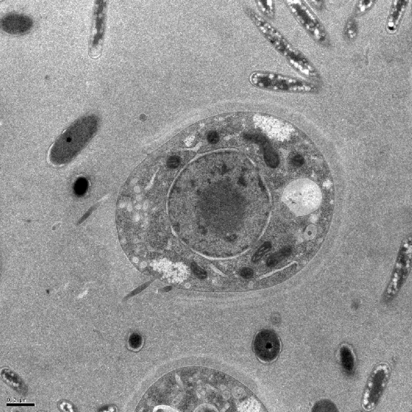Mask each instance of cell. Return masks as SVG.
I'll list each match as a JSON object with an SVG mask.
<instances>
[{"mask_svg": "<svg viewBox=\"0 0 412 412\" xmlns=\"http://www.w3.org/2000/svg\"><path fill=\"white\" fill-rule=\"evenodd\" d=\"M358 26L355 19L350 18L345 27V35L348 40H354L358 35Z\"/></svg>", "mask_w": 412, "mask_h": 412, "instance_id": "4fadbf2b", "label": "cell"}, {"mask_svg": "<svg viewBox=\"0 0 412 412\" xmlns=\"http://www.w3.org/2000/svg\"><path fill=\"white\" fill-rule=\"evenodd\" d=\"M285 2L290 12L296 21L316 42L325 44L328 36L319 19L305 2L287 0Z\"/></svg>", "mask_w": 412, "mask_h": 412, "instance_id": "277c9868", "label": "cell"}, {"mask_svg": "<svg viewBox=\"0 0 412 412\" xmlns=\"http://www.w3.org/2000/svg\"><path fill=\"white\" fill-rule=\"evenodd\" d=\"M257 7L261 13L269 19L274 20L276 17L275 3L272 0H257Z\"/></svg>", "mask_w": 412, "mask_h": 412, "instance_id": "8fae6325", "label": "cell"}, {"mask_svg": "<svg viewBox=\"0 0 412 412\" xmlns=\"http://www.w3.org/2000/svg\"><path fill=\"white\" fill-rule=\"evenodd\" d=\"M408 2L405 0H396L392 3L387 18L386 29L389 33H395L406 11Z\"/></svg>", "mask_w": 412, "mask_h": 412, "instance_id": "ba28073f", "label": "cell"}, {"mask_svg": "<svg viewBox=\"0 0 412 412\" xmlns=\"http://www.w3.org/2000/svg\"><path fill=\"white\" fill-rule=\"evenodd\" d=\"M99 123V119L94 115L83 116L73 123L52 145L51 162L57 165L70 162L92 139Z\"/></svg>", "mask_w": 412, "mask_h": 412, "instance_id": "6da1fadb", "label": "cell"}, {"mask_svg": "<svg viewBox=\"0 0 412 412\" xmlns=\"http://www.w3.org/2000/svg\"><path fill=\"white\" fill-rule=\"evenodd\" d=\"M312 411H336L338 409L336 406L333 405L330 401L323 400L319 401L314 406Z\"/></svg>", "mask_w": 412, "mask_h": 412, "instance_id": "5bb4252c", "label": "cell"}, {"mask_svg": "<svg viewBox=\"0 0 412 412\" xmlns=\"http://www.w3.org/2000/svg\"><path fill=\"white\" fill-rule=\"evenodd\" d=\"M253 349L258 358L264 362L275 360L280 354L281 342L277 333L270 329L260 331L253 342Z\"/></svg>", "mask_w": 412, "mask_h": 412, "instance_id": "8992f818", "label": "cell"}, {"mask_svg": "<svg viewBox=\"0 0 412 412\" xmlns=\"http://www.w3.org/2000/svg\"><path fill=\"white\" fill-rule=\"evenodd\" d=\"M375 2L374 1H371V0H369V1H360L358 3L357 7H356V13L358 15H361L365 13H366L369 9L374 5Z\"/></svg>", "mask_w": 412, "mask_h": 412, "instance_id": "2e32d148", "label": "cell"}, {"mask_svg": "<svg viewBox=\"0 0 412 412\" xmlns=\"http://www.w3.org/2000/svg\"><path fill=\"white\" fill-rule=\"evenodd\" d=\"M291 250L289 248H285L281 250L276 253H274L271 256L267 261V266L270 268H273L277 266V265L284 258L289 256Z\"/></svg>", "mask_w": 412, "mask_h": 412, "instance_id": "7c38bea8", "label": "cell"}, {"mask_svg": "<svg viewBox=\"0 0 412 412\" xmlns=\"http://www.w3.org/2000/svg\"><path fill=\"white\" fill-rule=\"evenodd\" d=\"M390 369L386 364L374 368L368 379L362 399V406L367 410L375 408L387 386Z\"/></svg>", "mask_w": 412, "mask_h": 412, "instance_id": "5b68a950", "label": "cell"}, {"mask_svg": "<svg viewBox=\"0 0 412 412\" xmlns=\"http://www.w3.org/2000/svg\"><path fill=\"white\" fill-rule=\"evenodd\" d=\"M245 12L265 38L294 69L309 79H318L315 67L276 28L250 8H246Z\"/></svg>", "mask_w": 412, "mask_h": 412, "instance_id": "7a4b0ae2", "label": "cell"}, {"mask_svg": "<svg viewBox=\"0 0 412 412\" xmlns=\"http://www.w3.org/2000/svg\"><path fill=\"white\" fill-rule=\"evenodd\" d=\"M142 336L137 333H133L128 340L129 346L133 349L140 348L142 345Z\"/></svg>", "mask_w": 412, "mask_h": 412, "instance_id": "e0dca14e", "label": "cell"}, {"mask_svg": "<svg viewBox=\"0 0 412 412\" xmlns=\"http://www.w3.org/2000/svg\"><path fill=\"white\" fill-rule=\"evenodd\" d=\"M296 269V265L293 264L285 269L274 273L272 276L260 280L255 284L253 288L255 289H263L278 285L292 276Z\"/></svg>", "mask_w": 412, "mask_h": 412, "instance_id": "9c48e42d", "label": "cell"}, {"mask_svg": "<svg viewBox=\"0 0 412 412\" xmlns=\"http://www.w3.org/2000/svg\"><path fill=\"white\" fill-rule=\"evenodd\" d=\"M192 268L195 275L200 279H204L207 277V273L199 267L197 264L193 263Z\"/></svg>", "mask_w": 412, "mask_h": 412, "instance_id": "ac0fdd59", "label": "cell"}, {"mask_svg": "<svg viewBox=\"0 0 412 412\" xmlns=\"http://www.w3.org/2000/svg\"><path fill=\"white\" fill-rule=\"evenodd\" d=\"M271 248L272 245L270 242L264 243L253 256L252 261L255 263L259 261L271 250Z\"/></svg>", "mask_w": 412, "mask_h": 412, "instance_id": "9a60e30c", "label": "cell"}, {"mask_svg": "<svg viewBox=\"0 0 412 412\" xmlns=\"http://www.w3.org/2000/svg\"><path fill=\"white\" fill-rule=\"evenodd\" d=\"M86 185L85 181H78L76 184V192L79 193H83L86 189Z\"/></svg>", "mask_w": 412, "mask_h": 412, "instance_id": "ffe728a7", "label": "cell"}, {"mask_svg": "<svg viewBox=\"0 0 412 412\" xmlns=\"http://www.w3.org/2000/svg\"><path fill=\"white\" fill-rule=\"evenodd\" d=\"M253 271L249 268H245L240 271V276L245 279H250L253 276Z\"/></svg>", "mask_w": 412, "mask_h": 412, "instance_id": "d6986e66", "label": "cell"}, {"mask_svg": "<svg viewBox=\"0 0 412 412\" xmlns=\"http://www.w3.org/2000/svg\"><path fill=\"white\" fill-rule=\"evenodd\" d=\"M3 30L11 34H23L31 30L32 19L27 15L15 13L6 15L2 20Z\"/></svg>", "mask_w": 412, "mask_h": 412, "instance_id": "52a82bcc", "label": "cell"}, {"mask_svg": "<svg viewBox=\"0 0 412 412\" xmlns=\"http://www.w3.org/2000/svg\"><path fill=\"white\" fill-rule=\"evenodd\" d=\"M249 81L258 89L277 92L311 93L318 89L315 84L299 78L270 71H254Z\"/></svg>", "mask_w": 412, "mask_h": 412, "instance_id": "3957f363", "label": "cell"}, {"mask_svg": "<svg viewBox=\"0 0 412 412\" xmlns=\"http://www.w3.org/2000/svg\"><path fill=\"white\" fill-rule=\"evenodd\" d=\"M340 358L342 367L348 375L352 374L355 366L354 351L347 345H343L340 349Z\"/></svg>", "mask_w": 412, "mask_h": 412, "instance_id": "30bf717a", "label": "cell"}]
</instances>
